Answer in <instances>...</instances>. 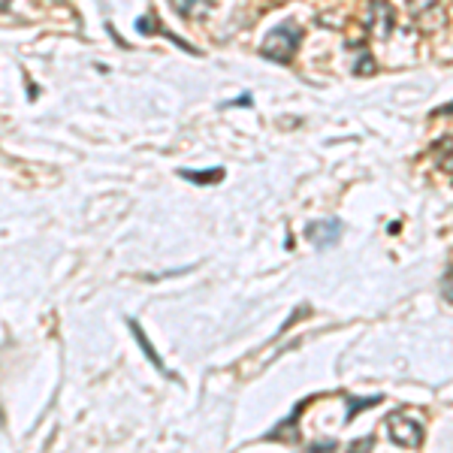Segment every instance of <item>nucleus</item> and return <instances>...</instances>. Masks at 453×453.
<instances>
[{
	"mask_svg": "<svg viewBox=\"0 0 453 453\" xmlns=\"http://www.w3.org/2000/svg\"><path fill=\"white\" fill-rule=\"evenodd\" d=\"M445 296H447V302H453V269L445 275Z\"/></svg>",
	"mask_w": 453,
	"mask_h": 453,
	"instance_id": "obj_8",
	"label": "nucleus"
},
{
	"mask_svg": "<svg viewBox=\"0 0 453 453\" xmlns=\"http://www.w3.org/2000/svg\"><path fill=\"white\" fill-rule=\"evenodd\" d=\"M387 426H390V438L396 441L399 447H420L423 445V423L420 420H411L405 414H390Z\"/></svg>",
	"mask_w": 453,
	"mask_h": 453,
	"instance_id": "obj_3",
	"label": "nucleus"
},
{
	"mask_svg": "<svg viewBox=\"0 0 453 453\" xmlns=\"http://www.w3.org/2000/svg\"><path fill=\"white\" fill-rule=\"evenodd\" d=\"M181 178L197 181V185H215V181L224 178V169H209V173H197V169H178Z\"/></svg>",
	"mask_w": 453,
	"mask_h": 453,
	"instance_id": "obj_5",
	"label": "nucleus"
},
{
	"mask_svg": "<svg viewBox=\"0 0 453 453\" xmlns=\"http://www.w3.org/2000/svg\"><path fill=\"white\" fill-rule=\"evenodd\" d=\"M324 447H327V450H336L339 445H336L332 438H329V441H317V445H311V450H324Z\"/></svg>",
	"mask_w": 453,
	"mask_h": 453,
	"instance_id": "obj_9",
	"label": "nucleus"
},
{
	"mask_svg": "<svg viewBox=\"0 0 453 453\" xmlns=\"http://www.w3.org/2000/svg\"><path fill=\"white\" fill-rule=\"evenodd\" d=\"M381 399H384V396H366V399H348V417H345V420L350 423V420H354V417L360 414V411H366V408H375V405H378V402H381Z\"/></svg>",
	"mask_w": 453,
	"mask_h": 453,
	"instance_id": "obj_6",
	"label": "nucleus"
},
{
	"mask_svg": "<svg viewBox=\"0 0 453 453\" xmlns=\"http://www.w3.org/2000/svg\"><path fill=\"white\" fill-rule=\"evenodd\" d=\"M341 233H345V224L339 218H324V221H311L306 227V239L315 245L317 251H327V248H336Z\"/></svg>",
	"mask_w": 453,
	"mask_h": 453,
	"instance_id": "obj_2",
	"label": "nucleus"
},
{
	"mask_svg": "<svg viewBox=\"0 0 453 453\" xmlns=\"http://www.w3.org/2000/svg\"><path fill=\"white\" fill-rule=\"evenodd\" d=\"M127 327H130V332H133L136 345L143 348V354H145V360L151 362V366H155V369H157V372H160V375H164V378H176L173 372H169V369L164 366V360H160V354H157V350L151 348V341H148V336L143 332V327H139V320H133V317H130V320H127Z\"/></svg>",
	"mask_w": 453,
	"mask_h": 453,
	"instance_id": "obj_4",
	"label": "nucleus"
},
{
	"mask_svg": "<svg viewBox=\"0 0 453 453\" xmlns=\"http://www.w3.org/2000/svg\"><path fill=\"white\" fill-rule=\"evenodd\" d=\"M299 39H302V30L294 22H284V25H278L266 37V43H263V48H260V55L269 58V60H278V64H287V60L296 55Z\"/></svg>",
	"mask_w": 453,
	"mask_h": 453,
	"instance_id": "obj_1",
	"label": "nucleus"
},
{
	"mask_svg": "<svg viewBox=\"0 0 453 453\" xmlns=\"http://www.w3.org/2000/svg\"><path fill=\"white\" fill-rule=\"evenodd\" d=\"M194 4H197V0H173V6L178 9V15H190Z\"/></svg>",
	"mask_w": 453,
	"mask_h": 453,
	"instance_id": "obj_7",
	"label": "nucleus"
}]
</instances>
